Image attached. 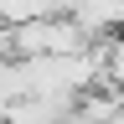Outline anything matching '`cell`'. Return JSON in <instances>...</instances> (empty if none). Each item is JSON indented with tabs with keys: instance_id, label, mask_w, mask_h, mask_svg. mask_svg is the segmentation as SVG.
<instances>
[{
	"instance_id": "1",
	"label": "cell",
	"mask_w": 124,
	"mask_h": 124,
	"mask_svg": "<svg viewBox=\"0 0 124 124\" xmlns=\"http://www.w3.org/2000/svg\"><path fill=\"white\" fill-rule=\"evenodd\" d=\"M0 52H5V21H0ZM5 57H10V52H5Z\"/></svg>"
}]
</instances>
